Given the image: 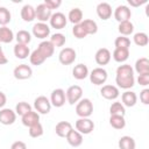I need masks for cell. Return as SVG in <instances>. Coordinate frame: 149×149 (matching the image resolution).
Wrapping results in <instances>:
<instances>
[{
	"label": "cell",
	"mask_w": 149,
	"mask_h": 149,
	"mask_svg": "<svg viewBox=\"0 0 149 149\" xmlns=\"http://www.w3.org/2000/svg\"><path fill=\"white\" fill-rule=\"evenodd\" d=\"M115 83L118 84V87L123 90H128L134 86L135 84L134 70L129 64H122L116 69Z\"/></svg>",
	"instance_id": "obj_1"
},
{
	"label": "cell",
	"mask_w": 149,
	"mask_h": 149,
	"mask_svg": "<svg viewBox=\"0 0 149 149\" xmlns=\"http://www.w3.org/2000/svg\"><path fill=\"white\" fill-rule=\"evenodd\" d=\"M76 113L79 118H88L93 113V104L90 99H80L76 105Z\"/></svg>",
	"instance_id": "obj_2"
},
{
	"label": "cell",
	"mask_w": 149,
	"mask_h": 149,
	"mask_svg": "<svg viewBox=\"0 0 149 149\" xmlns=\"http://www.w3.org/2000/svg\"><path fill=\"white\" fill-rule=\"evenodd\" d=\"M76 130L79 132L81 135H86V134H90L93 132L94 129V122L88 119V118H79L77 121H76Z\"/></svg>",
	"instance_id": "obj_3"
},
{
	"label": "cell",
	"mask_w": 149,
	"mask_h": 149,
	"mask_svg": "<svg viewBox=\"0 0 149 149\" xmlns=\"http://www.w3.org/2000/svg\"><path fill=\"white\" fill-rule=\"evenodd\" d=\"M90 76V80L92 84L94 85H102L106 83L107 80V71L104 68H95L91 71V73H88Z\"/></svg>",
	"instance_id": "obj_4"
},
{
	"label": "cell",
	"mask_w": 149,
	"mask_h": 149,
	"mask_svg": "<svg viewBox=\"0 0 149 149\" xmlns=\"http://www.w3.org/2000/svg\"><path fill=\"white\" fill-rule=\"evenodd\" d=\"M83 95V88L79 85H72L70 86L66 92H65V97H66V101L70 105H74L77 104Z\"/></svg>",
	"instance_id": "obj_5"
},
{
	"label": "cell",
	"mask_w": 149,
	"mask_h": 149,
	"mask_svg": "<svg viewBox=\"0 0 149 149\" xmlns=\"http://www.w3.org/2000/svg\"><path fill=\"white\" fill-rule=\"evenodd\" d=\"M34 107H35V109L38 114H48L51 109V102L47 97L40 95L35 99Z\"/></svg>",
	"instance_id": "obj_6"
},
{
	"label": "cell",
	"mask_w": 149,
	"mask_h": 149,
	"mask_svg": "<svg viewBox=\"0 0 149 149\" xmlns=\"http://www.w3.org/2000/svg\"><path fill=\"white\" fill-rule=\"evenodd\" d=\"M77 54L74 51V49L72 48H63L58 55V59L59 63L63 65H70L76 61Z\"/></svg>",
	"instance_id": "obj_7"
},
{
	"label": "cell",
	"mask_w": 149,
	"mask_h": 149,
	"mask_svg": "<svg viewBox=\"0 0 149 149\" xmlns=\"http://www.w3.org/2000/svg\"><path fill=\"white\" fill-rule=\"evenodd\" d=\"M65 101H66V97H65V91L63 88H56L51 92L50 102L52 106L62 107V106H64Z\"/></svg>",
	"instance_id": "obj_8"
},
{
	"label": "cell",
	"mask_w": 149,
	"mask_h": 149,
	"mask_svg": "<svg viewBox=\"0 0 149 149\" xmlns=\"http://www.w3.org/2000/svg\"><path fill=\"white\" fill-rule=\"evenodd\" d=\"M33 35L40 40H44L50 35V27L47 23L37 22L33 26Z\"/></svg>",
	"instance_id": "obj_9"
},
{
	"label": "cell",
	"mask_w": 149,
	"mask_h": 149,
	"mask_svg": "<svg viewBox=\"0 0 149 149\" xmlns=\"http://www.w3.org/2000/svg\"><path fill=\"white\" fill-rule=\"evenodd\" d=\"M13 74H14V77H15L16 79H19V80H24V79H28V78L31 77L33 70H31V68H30L29 65H27V64H20V65H17V66L14 69Z\"/></svg>",
	"instance_id": "obj_10"
},
{
	"label": "cell",
	"mask_w": 149,
	"mask_h": 149,
	"mask_svg": "<svg viewBox=\"0 0 149 149\" xmlns=\"http://www.w3.org/2000/svg\"><path fill=\"white\" fill-rule=\"evenodd\" d=\"M51 15H52L51 9H49L44 3H40L35 8V19H37L40 22L45 23L48 20H50Z\"/></svg>",
	"instance_id": "obj_11"
},
{
	"label": "cell",
	"mask_w": 149,
	"mask_h": 149,
	"mask_svg": "<svg viewBox=\"0 0 149 149\" xmlns=\"http://www.w3.org/2000/svg\"><path fill=\"white\" fill-rule=\"evenodd\" d=\"M49 22H50V26L52 28H55V29H63L66 26V23H68V19H66V16L63 13L56 12V13H54L51 15Z\"/></svg>",
	"instance_id": "obj_12"
},
{
	"label": "cell",
	"mask_w": 149,
	"mask_h": 149,
	"mask_svg": "<svg viewBox=\"0 0 149 149\" xmlns=\"http://www.w3.org/2000/svg\"><path fill=\"white\" fill-rule=\"evenodd\" d=\"M132 16V12L130 9L125 6V5H120L115 8L114 10V19L120 23V22H125V21H129Z\"/></svg>",
	"instance_id": "obj_13"
},
{
	"label": "cell",
	"mask_w": 149,
	"mask_h": 149,
	"mask_svg": "<svg viewBox=\"0 0 149 149\" xmlns=\"http://www.w3.org/2000/svg\"><path fill=\"white\" fill-rule=\"evenodd\" d=\"M16 120V113L10 108H1L0 109V123L5 126L13 125Z\"/></svg>",
	"instance_id": "obj_14"
},
{
	"label": "cell",
	"mask_w": 149,
	"mask_h": 149,
	"mask_svg": "<svg viewBox=\"0 0 149 149\" xmlns=\"http://www.w3.org/2000/svg\"><path fill=\"white\" fill-rule=\"evenodd\" d=\"M111 51L107 49V48H100L97 50L95 55H94V58H95V62L98 65H106L109 63L111 61Z\"/></svg>",
	"instance_id": "obj_15"
},
{
	"label": "cell",
	"mask_w": 149,
	"mask_h": 149,
	"mask_svg": "<svg viewBox=\"0 0 149 149\" xmlns=\"http://www.w3.org/2000/svg\"><path fill=\"white\" fill-rule=\"evenodd\" d=\"M100 93L107 100H115L120 94L119 88L114 85H104L100 90Z\"/></svg>",
	"instance_id": "obj_16"
},
{
	"label": "cell",
	"mask_w": 149,
	"mask_h": 149,
	"mask_svg": "<svg viewBox=\"0 0 149 149\" xmlns=\"http://www.w3.org/2000/svg\"><path fill=\"white\" fill-rule=\"evenodd\" d=\"M37 50L40 51V54L47 59L49 57H51L54 55V51H55V47L51 44L50 41H42L38 47H37Z\"/></svg>",
	"instance_id": "obj_17"
},
{
	"label": "cell",
	"mask_w": 149,
	"mask_h": 149,
	"mask_svg": "<svg viewBox=\"0 0 149 149\" xmlns=\"http://www.w3.org/2000/svg\"><path fill=\"white\" fill-rule=\"evenodd\" d=\"M65 139H66L68 143L72 147H79L83 143V135L79 132L74 130L73 128L69 132V134L65 136Z\"/></svg>",
	"instance_id": "obj_18"
},
{
	"label": "cell",
	"mask_w": 149,
	"mask_h": 149,
	"mask_svg": "<svg viewBox=\"0 0 149 149\" xmlns=\"http://www.w3.org/2000/svg\"><path fill=\"white\" fill-rule=\"evenodd\" d=\"M97 14L101 20H108L112 16V7L107 2H100L97 6Z\"/></svg>",
	"instance_id": "obj_19"
},
{
	"label": "cell",
	"mask_w": 149,
	"mask_h": 149,
	"mask_svg": "<svg viewBox=\"0 0 149 149\" xmlns=\"http://www.w3.org/2000/svg\"><path fill=\"white\" fill-rule=\"evenodd\" d=\"M121 104L126 107H133L135 106L136 101H137V95L135 92L133 91H126L121 94Z\"/></svg>",
	"instance_id": "obj_20"
},
{
	"label": "cell",
	"mask_w": 149,
	"mask_h": 149,
	"mask_svg": "<svg viewBox=\"0 0 149 149\" xmlns=\"http://www.w3.org/2000/svg\"><path fill=\"white\" fill-rule=\"evenodd\" d=\"M72 76H73V78H76L78 80L85 79L88 76V69H87V66L85 64H83V63L77 64L73 68V70H72Z\"/></svg>",
	"instance_id": "obj_21"
},
{
	"label": "cell",
	"mask_w": 149,
	"mask_h": 149,
	"mask_svg": "<svg viewBox=\"0 0 149 149\" xmlns=\"http://www.w3.org/2000/svg\"><path fill=\"white\" fill-rule=\"evenodd\" d=\"M21 118H22V123L27 127H30V126L40 122V114L37 112H34V111L28 112L27 114H24Z\"/></svg>",
	"instance_id": "obj_22"
},
{
	"label": "cell",
	"mask_w": 149,
	"mask_h": 149,
	"mask_svg": "<svg viewBox=\"0 0 149 149\" xmlns=\"http://www.w3.org/2000/svg\"><path fill=\"white\" fill-rule=\"evenodd\" d=\"M135 71L139 74L149 73V59L146 57H141L135 62Z\"/></svg>",
	"instance_id": "obj_23"
},
{
	"label": "cell",
	"mask_w": 149,
	"mask_h": 149,
	"mask_svg": "<svg viewBox=\"0 0 149 149\" xmlns=\"http://www.w3.org/2000/svg\"><path fill=\"white\" fill-rule=\"evenodd\" d=\"M71 129H72V125L69 121H61L55 127V132L59 137H65Z\"/></svg>",
	"instance_id": "obj_24"
},
{
	"label": "cell",
	"mask_w": 149,
	"mask_h": 149,
	"mask_svg": "<svg viewBox=\"0 0 149 149\" xmlns=\"http://www.w3.org/2000/svg\"><path fill=\"white\" fill-rule=\"evenodd\" d=\"M14 55L19 59H26L30 55L29 47L26 45V44H19V43H16L15 47H14Z\"/></svg>",
	"instance_id": "obj_25"
},
{
	"label": "cell",
	"mask_w": 149,
	"mask_h": 149,
	"mask_svg": "<svg viewBox=\"0 0 149 149\" xmlns=\"http://www.w3.org/2000/svg\"><path fill=\"white\" fill-rule=\"evenodd\" d=\"M21 17L26 22H31L35 19V8L31 5H24L21 8Z\"/></svg>",
	"instance_id": "obj_26"
},
{
	"label": "cell",
	"mask_w": 149,
	"mask_h": 149,
	"mask_svg": "<svg viewBox=\"0 0 149 149\" xmlns=\"http://www.w3.org/2000/svg\"><path fill=\"white\" fill-rule=\"evenodd\" d=\"M115 62L118 63H123L128 59L129 57V49H122V48H115L113 51V56Z\"/></svg>",
	"instance_id": "obj_27"
},
{
	"label": "cell",
	"mask_w": 149,
	"mask_h": 149,
	"mask_svg": "<svg viewBox=\"0 0 149 149\" xmlns=\"http://www.w3.org/2000/svg\"><path fill=\"white\" fill-rule=\"evenodd\" d=\"M14 40V34L12 29L7 26L0 27V43H10Z\"/></svg>",
	"instance_id": "obj_28"
},
{
	"label": "cell",
	"mask_w": 149,
	"mask_h": 149,
	"mask_svg": "<svg viewBox=\"0 0 149 149\" xmlns=\"http://www.w3.org/2000/svg\"><path fill=\"white\" fill-rule=\"evenodd\" d=\"M118 144H119L120 149H135V147H136L135 140L132 136H128V135L121 136Z\"/></svg>",
	"instance_id": "obj_29"
},
{
	"label": "cell",
	"mask_w": 149,
	"mask_h": 149,
	"mask_svg": "<svg viewBox=\"0 0 149 149\" xmlns=\"http://www.w3.org/2000/svg\"><path fill=\"white\" fill-rule=\"evenodd\" d=\"M66 19H69V21L71 23H73V24L80 23L83 21V12H81V9L80 8H77V7L76 8H72L69 12V15H68Z\"/></svg>",
	"instance_id": "obj_30"
},
{
	"label": "cell",
	"mask_w": 149,
	"mask_h": 149,
	"mask_svg": "<svg viewBox=\"0 0 149 149\" xmlns=\"http://www.w3.org/2000/svg\"><path fill=\"white\" fill-rule=\"evenodd\" d=\"M118 30L121 34V36H128V35L133 34V31H134V24L130 21L120 22L119 23V27H118Z\"/></svg>",
	"instance_id": "obj_31"
},
{
	"label": "cell",
	"mask_w": 149,
	"mask_h": 149,
	"mask_svg": "<svg viewBox=\"0 0 149 149\" xmlns=\"http://www.w3.org/2000/svg\"><path fill=\"white\" fill-rule=\"evenodd\" d=\"M81 26L84 27V29L86 30L87 35H93L98 31V24L95 21L93 20H90V19H86V20H83L81 22Z\"/></svg>",
	"instance_id": "obj_32"
},
{
	"label": "cell",
	"mask_w": 149,
	"mask_h": 149,
	"mask_svg": "<svg viewBox=\"0 0 149 149\" xmlns=\"http://www.w3.org/2000/svg\"><path fill=\"white\" fill-rule=\"evenodd\" d=\"M109 125L115 129H122L126 126V120L122 115H111L109 116Z\"/></svg>",
	"instance_id": "obj_33"
},
{
	"label": "cell",
	"mask_w": 149,
	"mask_h": 149,
	"mask_svg": "<svg viewBox=\"0 0 149 149\" xmlns=\"http://www.w3.org/2000/svg\"><path fill=\"white\" fill-rule=\"evenodd\" d=\"M15 38H16V41H17L19 44H26V45H28V43L31 41V35L27 30H19L16 33Z\"/></svg>",
	"instance_id": "obj_34"
},
{
	"label": "cell",
	"mask_w": 149,
	"mask_h": 149,
	"mask_svg": "<svg viewBox=\"0 0 149 149\" xmlns=\"http://www.w3.org/2000/svg\"><path fill=\"white\" fill-rule=\"evenodd\" d=\"M109 113L111 115H122L125 116V113H126V109H125V106L119 102V101H115L109 107Z\"/></svg>",
	"instance_id": "obj_35"
},
{
	"label": "cell",
	"mask_w": 149,
	"mask_h": 149,
	"mask_svg": "<svg viewBox=\"0 0 149 149\" xmlns=\"http://www.w3.org/2000/svg\"><path fill=\"white\" fill-rule=\"evenodd\" d=\"M134 43L139 47H146L148 43H149V38H148V35L146 33H136L134 34Z\"/></svg>",
	"instance_id": "obj_36"
},
{
	"label": "cell",
	"mask_w": 149,
	"mask_h": 149,
	"mask_svg": "<svg viewBox=\"0 0 149 149\" xmlns=\"http://www.w3.org/2000/svg\"><path fill=\"white\" fill-rule=\"evenodd\" d=\"M29 61H30V63L33 64V65H41V64H43L44 63V61H45V58L40 54V51L37 50V49H35L30 55H29Z\"/></svg>",
	"instance_id": "obj_37"
},
{
	"label": "cell",
	"mask_w": 149,
	"mask_h": 149,
	"mask_svg": "<svg viewBox=\"0 0 149 149\" xmlns=\"http://www.w3.org/2000/svg\"><path fill=\"white\" fill-rule=\"evenodd\" d=\"M65 36L61 33H55L50 37V42L54 47H63L65 44Z\"/></svg>",
	"instance_id": "obj_38"
},
{
	"label": "cell",
	"mask_w": 149,
	"mask_h": 149,
	"mask_svg": "<svg viewBox=\"0 0 149 149\" xmlns=\"http://www.w3.org/2000/svg\"><path fill=\"white\" fill-rule=\"evenodd\" d=\"M30 111H31V106L26 101H21L15 106V113L21 116H23L24 114H27Z\"/></svg>",
	"instance_id": "obj_39"
},
{
	"label": "cell",
	"mask_w": 149,
	"mask_h": 149,
	"mask_svg": "<svg viewBox=\"0 0 149 149\" xmlns=\"http://www.w3.org/2000/svg\"><path fill=\"white\" fill-rule=\"evenodd\" d=\"M10 12L6 7H0V26H6L7 23L10 22Z\"/></svg>",
	"instance_id": "obj_40"
},
{
	"label": "cell",
	"mask_w": 149,
	"mask_h": 149,
	"mask_svg": "<svg viewBox=\"0 0 149 149\" xmlns=\"http://www.w3.org/2000/svg\"><path fill=\"white\" fill-rule=\"evenodd\" d=\"M115 48H122V49H129L130 47V40L126 36H119L114 41Z\"/></svg>",
	"instance_id": "obj_41"
},
{
	"label": "cell",
	"mask_w": 149,
	"mask_h": 149,
	"mask_svg": "<svg viewBox=\"0 0 149 149\" xmlns=\"http://www.w3.org/2000/svg\"><path fill=\"white\" fill-rule=\"evenodd\" d=\"M29 136L30 137H40L43 135V126L38 122L36 125H33L29 127Z\"/></svg>",
	"instance_id": "obj_42"
},
{
	"label": "cell",
	"mask_w": 149,
	"mask_h": 149,
	"mask_svg": "<svg viewBox=\"0 0 149 149\" xmlns=\"http://www.w3.org/2000/svg\"><path fill=\"white\" fill-rule=\"evenodd\" d=\"M72 34L74 35V37L77 38H84L87 36V33L86 30L84 29V27L81 26V23H78V24H74L73 28H72Z\"/></svg>",
	"instance_id": "obj_43"
},
{
	"label": "cell",
	"mask_w": 149,
	"mask_h": 149,
	"mask_svg": "<svg viewBox=\"0 0 149 149\" xmlns=\"http://www.w3.org/2000/svg\"><path fill=\"white\" fill-rule=\"evenodd\" d=\"M49 9H56V8H58L61 5H62V1L61 0H44V2H43Z\"/></svg>",
	"instance_id": "obj_44"
},
{
	"label": "cell",
	"mask_w": 149,
	"mask_h": 149,
	"mask_svg": "<svg viewBox=\"0 0 149 149\" xmlns=\"http://www.w3.org/2000/svg\"><path fill=\"white\" fill-rule=\"evenodd\" d=\"M140 100L142 104L148 105L149 104V88H144L140 93Z\"/></svg>",
	"instance_id": "obj_45"
},
{
	"label": "cell",
	"mask_w": 149,
	"mask_h": 149,
	"mask_svg": "<svg viewBox=\"0 0 149 149\" xmlns=\"http://www.w3.org/2000/svg\"><path fill=\"white\" fill-rule=\"evenodd\" d=\"M137 83H139L141 86H147V85H149V73H147V74H139V77H137Z\"/></svg>",
	"instance_id": "obj_46"
},
{
	"label": "cell",
	"mask_w": 149,
	"mask_h": 149,
	"mask_svg": "<svg viewBox=\"0 0 149 149\" xmlns=\"http://www.w3.org/2000/svg\"><path fill=\"white\" fill-rule=\"evenodd\" d=\"M10 149H27V146L24 142L22 141H15L12 146H10Z\"/></svg>",
	"instance_id": "obj_47"
},
{
	"label": "cell",
	"mask_w": 149,
	"mask_h": 149,
	"mask_svg": "<svg viewBox=\"0 0 149 149\" xmlns=\"http://www.w3.org/2000/svg\"><path fill=\"white\" fill-rule=\"evenodd\" d=\"M7 63H8V59H7V57H6V55H5L3 50H2V48L0 47V65L7 64Z\"/></svg>",
	"instance_id": "obj_48"
},
{
	"label": "cell",
	"mask_w": 149,
	"mask_h": 149,
	"mask_svg": "<svg viewBox=\"0 0 149 149\" xmlns=\"http://www.w3.org/2000/svg\"><path fill=\"white\" fill-rule=\"evenodd\" d=\"M146 2H147L146 0H142V1H140V0H137V1H135V0H128V3H129L130 6H133V7L141 6L142 3H146Z\"/></svg>",
	"instance_id": "obj_49"
},
{
	"label": "cell",
	"mask_w": 149,
	"mask_h": 149,
	"mask_svg": "<svg viewBox=\"0 0 149 149\" xmlns=\"http://www.w3.org/2000/svg\"><path fill=\"white\" fill-rule=\"evenodd\" d=\"M6 101H7V98H6V94L0 91V108H2L5 105H6Z\"/></svg>",
	"instance_id": "obj_50"
}]
</instances>
